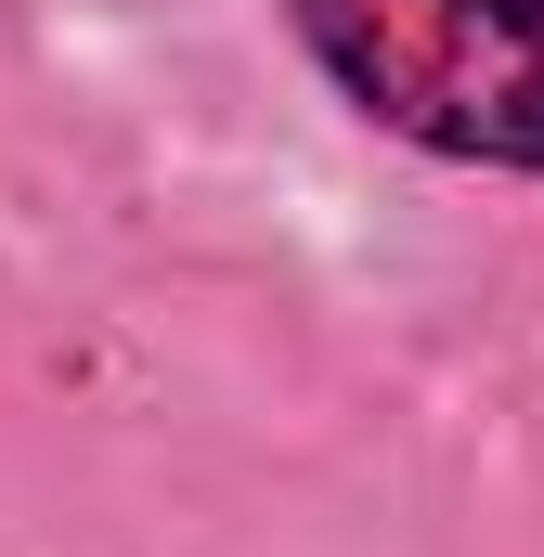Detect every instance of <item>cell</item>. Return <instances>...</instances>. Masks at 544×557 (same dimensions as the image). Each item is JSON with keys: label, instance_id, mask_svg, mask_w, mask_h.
I'll return each instance as SVG.
<instances>
[{"label": "cell", "instance_id": "1", "mask_svg": "<svg viewBox=\"0 0 544 557\" xmlns=\"http://www.w3.org/2000/svg\"><path fill=\"white\" fill-rule=\"evenodd\" d=\"M285 39L363 131L544 182V0H285Z\"/></svg>", "mask_w": 544, "mask_h": 557}]
</instances>
